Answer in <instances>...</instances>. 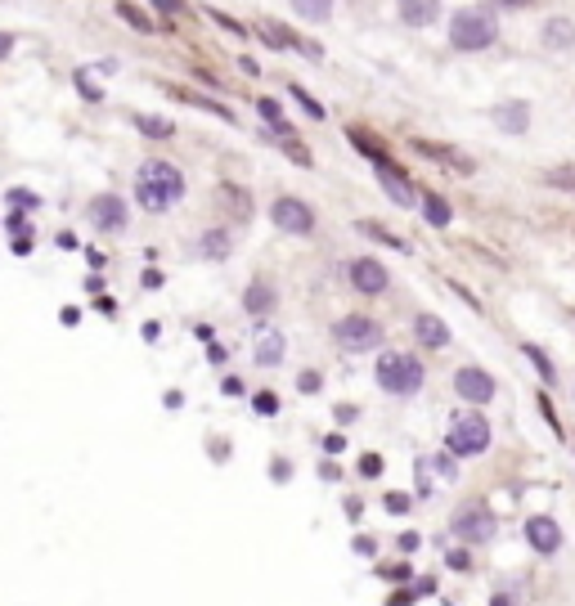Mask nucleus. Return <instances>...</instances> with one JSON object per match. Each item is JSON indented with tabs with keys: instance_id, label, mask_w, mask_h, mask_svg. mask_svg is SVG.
Listing matches in <instances>:
<instances>
[{
	"instance_id": "1",
	"label": "nucleus",
	"mask_w": 575,
	"mask_h": 606,
	"mask_svg": "<svg viewBox=\"0 0 575 606\" xmlns=\"http://www.w3.org/2000/svg\"><path fill=\"white\" fill-rule=\"evenodd\" d=\"M135 198H140V207L144 211H171L180 198H185V175L171 166V162H144L140 166V175H135Z\"/></svg>"
},
{
	"instance_id": "2",
	"label": "nucleus",
	"mask_w": 575,
	"mask_h": 606,
	"mask_svg": "<svg viewBox=\"0 0 575 606\" xmlns=\"http://www.w3.org/2000/svg\"><path fill=\"white\" fill-rule=\"evenodd\" d=\"M499 41V19L490 14V10H459L454 19H450V46L454 50H490Z\"/></svg>"
},
{
	"instance_id": "3",
	"label": "nucleus",
	"mask_w": 575,
	"mask_h": 606,
	"mask_svg": "<svg viewBox=\"0 0 575 606\" xmlns=\"http://www.w3.org/2000/svg\"><path fill=\"white\" fill-rule=\"evenodd\" d=\"M373 378H378V387H382L387 396H414V391L423 387V364H418L414 355H405V351H387V355L378 360Z\"/></svg>"
},
{
	"instance_id": "4",
	"label": "nucleus",
	"mask_w": 575,
	"mask_h": 606,
	"mask_svg": "<svg viewBox=\"0 0 575 606\" xmlns=\"http://www.w3.org/2000/svg\"><path fill=\"white\" fill-rule=\"evenodd\" d=\"M445 449H450V454H459V458L485 454V449H490V422H485L481 414H459V418H450Z\"/></svg>"
},
{
	"instance_id": "5",
	"label": "nucleus",
	"mask_w": 575,
	"mask_h": 606,
	"mask_svg": "<svg viewBox=\"0 0 575 606\" xmlns=\"http://www.w3.org/2000/svg\"><path fill=\"white\" fill-rule=\"evenodd\" d=\"M333 342L342 351H351V355H365V351H373L382 342V324L373 315H342L333 324Z\"/></svg>"
},
{
	"instance_id": "6",
	"label": "nucleus",
	"mask_w": 575,
	"mask_h": 606,
	"mask_svg": "<svg viewBox=\"0 0 575 606\" xmlns=\"http://www.w3.org/2000/svg\"><path fill=\"white\" fill-rule=\"evenodd\" d=\"M270 220H274L283 234H311V229H315V211H311V202L288 198V193L270 202Z\"/></svg>"
},
{
	"instance_id": "7",
	"label": "nucleus",
	"mask_w": 575,
	"mask_h": 606,
	"mask_svg": "<svg viewBox=\"0 0 575 606\" xmlns=\"http://www.w3.org/2000/svg\"><path fill=\"white\" fill-rule=\"evenodd\" d=\"M450 534H459L463 543H481L494 534V516L485 512V503H468L450 516Z\"/></svg>"
},
{
	"instance_id": "8",
	"label": "nucleus",
	"mask_w": 575,
	"mask_h": 606,
	"mask_svg": "<svg viewBox=\"0 0 575 606\" xmlns=\"http://www.w3.org/2000/svg\"><path fill=\"white\" fill-rule=\"evenodd\" d=\"M86 211H90V225L104 229V234H122L126 229V198H117V193H95Z\"/></svg>"
},
{
	"instance_id": "9",
	"label": "nucleus",
	"mask_w": 575,
	"mask_h": 606,
	"mask_svg": "<svg viewBox=\"0 0 575 606\" xmlns=\"http://www.w3.org/2000/svg\"><path fill=\"white\" fill-rule=\"evenodd\" d=\"M347 278H351V287L356 292H365V296H378V292H387V265H378L373 256H356L351 265H347Z\"/></svg>"
},
{
	"instance_id": "10",
	"label": "nucleus",
	"mask_w": 575,
	"mask_h": 606,
	"mask_svg": "<svg viewBox=\"0 0 575 606\" xmlns=\"http://www.w3.org/2000/svg\"><path fill=\"white\" fill-rule=\"evenodd\" d=\"M454 391H459L468 405H490V400H494V378H490L485 369L468 364V369L454 373Z\"/></svg>"
},
{
	"instance_id": "11",
	"label": "nucleus",
	"mask_w": 575,
	"mask_h": 606,
	"mask_svg": "<svg viewBox=\"0 0 575 606\" xmlns=\"http://www.w3.org/2000/svg\"><path fill=\"white\" fill-rule=\"evenodd\" d=\"M373 166H378V180H382V189L391 193V202H400V207H414V184L405 180V171L382 153V158H373Z\"/></svg>"
},
{
	"instance_id": "12",
	"label": "nucleus",
	"mask_w": 575,
	"mask_h": 606,
	"mask_svg": "<svg viewBox=\"0 0 575 606\" xmlns=\"http://www.w3.org/2000/svg\"><path fill=\"white\" fill-rule=\"evenodd\" d=\"M521 534H526V543H530L535 552H544V557L562 548V530H557V521H553V516H526Z\"/></svg>"
},
{
	"instance_id": "13",
	"label": "nucleus",
	"mask_w": 575,
	"mask_h": 606,
	"mask_svg": "<svg viewBox=\"0 0 575 606\" xmlns=\"http://www.w3.org/2000/svg\"><path fill=\"white\" fill-rule=\"evenodd\" d=\"M274 306H279V292L265 278H252L247 292H243V311L256 315V320H265V315H274Z\"/></svg>"
},
{
	"instance_id": "14",
	"label": "nucleus",
	"mask_w": 575,
	"mask_h": 606,
	"mask_svg": "<svg viewBox=\"0 0 575 606\" xmlns=\"http://www.w3.org/2000/svg\"><path fill=\"white\" fill-rule=\"evenodd\" d=\"M414 337H418V346L441 351V346H450V324L436 320V315H418V320H414Z\"/></svg>"
},
{
	"instance_id": "15",
	"label": "nucleus",
	"mask_w": 575,
	"mask_h": 606,
	"mask_svg": "<svg viewBox=\"0 0 575 606\" xmlns=\"http://www.w3.org/2000/svg\"><path fill=\"white\" fill-rule=\"evenodd\" d=\"M400 19L409 28H432L441 19V0H400Z\"/></svg>"
},
{
	"instance_id": "16",
	"label": "nucleus",
	"mask_w": 575,
	"mask_h": 606,
	"mask_svg": "<svg viewBox=\"0 0 575 606\" xmlns=\"http://www.w3.org/2000/svg\"><path fill=\"white\" fill-rule=\"evenodd\" d=\"M414 149H418V153H427V158H436V162H445V166H459L463 175H472V171H476V162H472L468 153H459V149H441V144H432V140H414Z\"/></svg>"
},
{
	"instance_id": "17",
	"label": "nucleus",
	"mask_w": 575,
	"mask_h": 606,
	"mask_svg": "<svg viewBox=\"0 0 575 606\" xmlns=\"http://www.w3.org/2000/svg\"><path fill=\"white\" fill-rule=\"evenodd\" d=\"M261 369H274V364H283V333H274V329H261V337H256V355H252Z\"/></svg>"
},
{
	"instance_id": "18",
	"label": "nucleus",
	"mask_w": 575,
	"mask_h": 606,
	"mask_svg": "<svg viewBox=\"0 0 575 606\" xmlns=\"http://www.w3.org/2000/svg\"><path fill=\"white\" fill-rule=\"evenodd\" d=\"M494 122H499L508 135H521V131L530 126V108H526V104H499V108H494Z\"/></svg>"
},
{
	"instance_id": "19",
	"label": "nucleus",
	"mask_w": 575,
	"mask_h": 606,
	"mask_svg": "<svg viewBox=\"0 0 575 606\" xmlns=\"http://www.w3.org/2000/svg\"><path fill=\"white\" fill-rule=\"evenodd\" d=\"M418 198H423V216H427V225H436V229H445V225L454 220V211H450V202H445L441 193H432V189H423Z\"/></svg>"
},
{
	"instance_id": "20",
	"label": "nucleus",
	"mask_w": 575,
	"mask_h": 606,
	"mask_svg": "<svg viewBox=\"0 0 575 606\" xmlns=\"http://www.w3.org/2000/svg\"><path fill=\"white\" fill-rule=\"evenodd\" d=\"M167 95H176V99H185L189 108H202V113H216L220 122H234V113H229V108H220V104H211V99H202V95H189V90H180V86H167Z\"/></svg>"
},
{
	"instance_id": "21",
	"label": "nucleus",
	"mask_w": 575,
	"mask_h": 606,
	"mask_svg": "<svg viewBox=\"0 0 575 606\" xmlns=\"http://www.w3.org/2000/svg\"><path fill=\"white\" fill-rule=\"evenodd\" d=\"M198 252H202L207 260H220V256L229 252V234H225V229H207V234L198 238Z\"/></svg>"
},
{
	"instance_id": "22",
	"label": "nucleus",
	"mask_w": 575,
	"mask_h": 606,
	"mask_svg": "<svg viewBox=\"0 0 575 606\" xmlns=\"http://www.w3.org/2000/svg\"><path fill=\"white\" fill-rule=\"evenodd\" d=\"M360 229H365L369 238H378V243L396 247V252H414V247H409V243H405L400 234H391V229H387V225H378V220H360Z\"/></svg>"
},
{
	"instance_id": "23",
	"label": "nucleus",
	"mask_w": 575,
	"mask_h": 606,
	"mask_svg": "<svg viewBox=\"0 0 575 606\" xmlns=\"http://www.w3.org/2000/svg\"><path fill=\"white\" fill-rule=\"evenodd\" d=\"M293 10L306 19V23H324L333 14V0H293Z\"/></svg>"
},
{
	"instance_id": "24",
	"label": "nucleus",
	"mask_w": 575,
	"mask_h": 606,
	"mask_svg": "<svg viewBox=\"0 0 575 606\" xmlns=\"http://www.w3.org/2000/svg\"><path fill=\"white\" fill-rule=\"evenodd\" d=\"M261 41H265L270 50H288V46H297L293 37H288V28H283V23H261Z\"/></svg>"
},
{
	"instance_id": "25",
	"label": "nucleus",
	"mask_w": 575,
	"mask_h": 606,
	"mask_svg": "<svg viewBox=\"0 0 575 606\" xmlns=\"http://www.w3.org/2000/svg\"><path fill=\"white\" fill-rule=\"evenodd\" d=\"M117 19H126L135 32H158V23L144 14V10H135V5H126V0H122V5H117Z\"/></svg>"
},
{
	"instance_id": "26",
	"label": "nucleus",
	"mask_w": 575,
	"mask_h": 606,
	"mask_svg": "<svg viewBox=\"0 0 575 606\" xmlns=\"http://www.w3.org/2000/svg\"><path fill=\"white\" fill-rule=\"evenodd\" d=\"M575 37H571V23L566 19H548L544 23V46H571Z\"/></svg>"
},
{
	"instance_id": "27",
	"label": "nucleus",
	"mask_w": 575,
	"mask_h": 606,
	"mask_svg": "<svg viewBox=\"0 0 575 606\" xmlns=\"http://www.w3.org/2000/svg\"><path fill=\"white\" fill-rule=\"evenodd\" d=\"M521 355H530V364L539 369V378H544V382H557V369L548 364V355H544L539 346H530V342H526V346H521Z\"/></svg>"
},
{
	"instance_id": "28",
	"label": "nucleus",
	"mask_w": 575,
	"mask_h": 606,
	"mask_svg": "<svg viewBox=\"0 0 575 606\" xmlns=\"http://www.w3.org/2000/svg\"><path fill=\"white\" fill-rule=\"evenodd\" d=\"M135 126H140L144 135H153V140H167V135L176 131V126H171V122H162V117H135Z\"/></svg>"
},
{
	"instance_id": "29",
	"label": "nucleus",
	"mask_w": 575,
	"mask_h": 606,
	"mask_svg": "<svg viewBox=\"0 0 575 606\" xmlns=\"http://www.w3.org/2000/svg\"><path fill=\"white\" fill-rule=\"evenodd\" d=\"M544 180H548L553 189H571V193H575V166H553Z\"/></svg>"
},
{
	"instance_id": "30",
	"label": "nucleus",
	"mask_w": 575,
	"mask_h": 606,
	"mask_svg": "<svg viewBox=\"0 0 575 606\" xmlns=\"http://www.w3.org/2000/svg\"><path fill=\"white\" fill-rule=\"evenodd\" d=\"M77 90H82V95H86L90 104H99V99H104V95H99V86H95V81H90L86 73H77Z\"/></svg>"
},
{
	"instance_id": "31",
	"label": "nucleus",
	"mask_w": 575,
	"mask_h": 606,
	"mask_svg": "<svg viewBox=\"0 0 575 606\" xmlns=\"http://www.w3.org/2000/svg\"><path fill=\"white\" fill-rule=\"evenodd\" d=\"M387 512H396V516H405V512H409V494H400V490H391V494H387Z\"/></svg>"
},
{
	"instance_id": "32",
	"label": "nucleus",
	"mask_w": 575,
	"mask_h": 606,
	"mask_svg": "<svg viewBox=\"0 0 575 606\" xmlns=\"http://www.w3.org/2000/svg\"><path fill=\"white\" fill-rule=\"evenodd\" d=\"M293 95H297V99H302V104H306V113H311V117H315V122H324V108H320V104H315V99H311V95H306V90H302V86H293Z\"/></svg>"
},
{
	"instance_id": "33",
	"label": "nucleus",
	"mask_w": 575,
	"mask_h": 606,
	"mask_svg": "<svg viewBox=\"0 0 575 606\" xmlns=\"http://www.w3.org/2000/svg\"><path fill=\"white\" fill-rule=\"evenodd\" d=\"M256 414H279V396H256Z\"/></svg>"
},
{
	"instance_id": "34",
	"label": "nucleus",
	"mask_w": 575,
	"mask_h": 606,
	"mask_svg": "<svg viewBox=\"0 0 575 606\" xmlns=\"http://www.w3.org/2000/svg\"><path fill=\"white\" fill-rule=\"evenodd\" d=\"M360 472H365V476H378V472H382V458H378V454H365V458H360Z\"/></svg>"
},
{
	"instance_id": "35",
	"label": "nucleus",
	"mask_w": 575,
	"mask_h": 606,
	"mask_svg": "<svg viewBox=\"0 0 575 606\" xmlns=\"http://www.w3.org/2000/svg\"><path fill=\"white\" fill-rule=\"evenodd\" d=\"M211 19H216V23H220L225 32H234V37H243V28H238V23H234L229 14H220V10H211Z\"/></svg>"
},
{
	"instance_id": "36",
	"label": "nucleus",
	"mask_w": 575,
	"mask_h": 606,
	"mask_svg": "<svg viewBox=\"0 0 575 606\" xmlns=\"http://www.w3.org/2000/svg\"><path fill=\"white\" fill-rule=\"evenodd\" d=\"M10 202H14V207H37V198H32L28 189H10Z\"/></svg>"
},
{
	"instance_id": "37",
	"label": "nucleus",
	"mask_w": 575,
	"mask_h": 606,
	"mask_svg": "<svg viewBox=\"0 0 575 606\" xmlns=\"http://www.w3.org/2000/svg\"><path fill=\"white\" fill-rule=\"evenodd\" d=\"M149 5H153V10H162V14H180V10H185L180 0H149Z\"/></svg>"
},
{
	"instance_id": "38",
	"label": "nucleus",
	"mask_w": 575,
	"mask_h": 606,
	"mask_svg": "<svg viewBox=\"0 0 575 606\" xmlns=\"http://www.w3.org/2000/svg\"><path fill=\"white\" fill-rule=\"evenodd\" d=\"M297 387H302V391L311 396V391L320 387V373H315V369H311V373H302V378H297Z\"/></svg>"
},
{
	"instance_id": "39",
	"label": "nucleus",
	"mask_w": 575,
	"mask_h": 606,
	"mask_svg": "<svg viewBox=\"0 0 575 606\" xmlns=\"http://www.w3.org/2000/svg\"><path fill=\"white\" fill-rule=\"evenodd\" d=\"M450 566H454V570H468V566H472V557H468L463 548H454V552H450Z\"/></svg>"
},
{
	"instance_id": "40",
	"label": "nucleus",
	"mask_w": 575,
	"mask_h": 606,
	"mask_svg": "<svg viewBox=\"0 0 575 606\" xmlns=\"http://www.w3.org/2000/svg\"><path fill=\"white\" fill-rule=\"evenodd\" d=\"M378 575H382V579H405V575H409V566H400V561H396V566H382Z\"/></svg>"
},
{
	"instance_id": "41",
	"label": "nucleus",
	"mask_w": 575,
	"mask_h": 606,
	"mask_svg": "<svg viewBox=\"0 0 575 606\" xmlns=\"http://www.w3.org/2000/svg\"><path fill=\"white\" fill-rule=\"evenodd\" d=\"M409 602H414V593H409V588H400V593H391V602H387V606H409Z\"/></svg>"
},
{
	"instance_id": "42",
	"label": "nucleus",
	"mask_w": 575,
	"mask_h": 606,
	"mask_svg": "<svg viewBox=\"0 0 575 606\" xmlns=\"http://www.w3.org/2000/svg\"><path fill=\"white\" fill-rule=\"evenodd\" d=\"M220 391H225V396H243V382H238V378H225V387H220Z\"/></svg>"
},
{
	"instance_id": "43",
	"label": "nucleus",
	"mask_w": 575,
	"mask_h": 606,
	"mask_svg": "<svg viewBox=\"0 0 575 606\" xmlns=\"http://www.w3.org/2000/svg\"><path fill=\"white\" fill-rule=\"evenodd\" d=\"M10 50H14V37H10V32H0V59H5Z\"/></svg>"
},
{
	"instance_id": "44",
	"label": "nucleus",
	"mask_w": 575,
	"mask_h": 606,
	"mask_svg": "<svg viewBox=\"0 0 575 606\" xmlns=\"http://www.w3.org/2000/svg\"><path fill=\"white\" fill-rule=\"evenodd\" d=\"M14 252H19V256H28V252H32V238H28V234H23V238H14Z\"/></svg>"
},
{
	"instance_id": "45",
	"label": "nucleus",
	"mask_w": 575,
	"mask_h": 606,
	"mask_svg": "<svg viewBox=\"0 0 575 606\" xmlns=\"http://www.w3.org/2000/svg\"><path fill=\"white\" fill-rule=\"evenodd\" d=\"M324 449H329V454H338V449H347V440H342V436H329V440H324Z\"/></svg>"
},
{
	"instance_id": "46",
	"label": "nucleus",
	"mask_w": 575,
	"mask_h": 606,
	"mask_svg": "<svg viewBox=\"0 0 575 606\" xmlns=\"http://www.w3.org/2000/svg\"><path fill=\"white\" fill-rule=\"evenodd\" d=\"M400 548L405 552H418V534H400Z\"/></svg>"
},
{
	"instance_id": "47",
	"label": "nucleus",
	"mask_w": 575,
	"mask_h": 606,
	"mask_svg": "<svg viewBox=\"0 0 575 606\" xmlns=\"http://www.w3.org/2000/svg\"><path fill=\"white\" fill-rule=\"evenodd\" d=\"M494 5H508V10H526V5H535V0H494Z\"/></svg>"
},
{
	"instance_id": "48",
	"label": "nucleus",
	"mask_w": 575,
	"mask_h": 606,
	"mask_svg": "<svg viewBox=\"0 0 575 606\" xmlns=\"http://www.w3.org/2000/svg\"><path fill=\"white\" fill-rule=\"evenodd\" d=\"M494 606H512V597H508V593H499V597H494Z\"/></svg>"
}]
</instances>
